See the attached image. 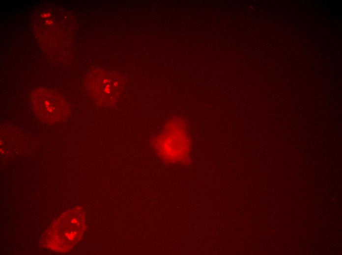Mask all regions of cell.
<instances>
[{
	"label": "cell",
	"instance_id": "6da1fadb",
	"mask_svg": "<svg viewBox=\"0 0 342 255\" xmlns=\"http://www.w3.org/2000/svg\"><path fill=\"white\" fill-rule=\"evenodd\" d=\"M85 228V214L81 207L64 212L47 231L45 246L54 251L67 252L79 242Z\"/></svg>",
	"mask_w": 342,
	"mask_h": 255
}]
</instances>
